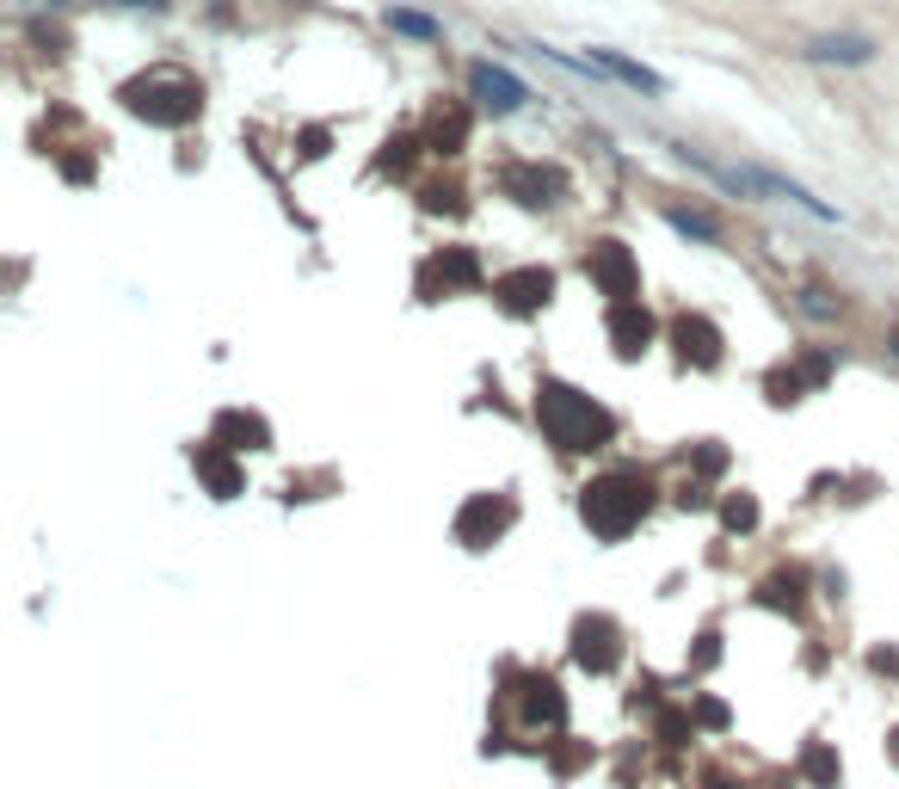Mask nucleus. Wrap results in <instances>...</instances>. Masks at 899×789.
<instances>
[{"mask_svg": "<svg viewBox=\"0 0 899 789\" xmlns=\"http://www.w3.org/2000/svg\"><path fill=\"white\" fill-rule=\"evenodd\" d=\"M512 519H517V506L505 494H475L463 512H456V543H463V549H487L493 536L512 531Z\"/></svg>", "mask_w": 899, "mask_h": 789, "instance_id": "nucleus-5", "label": "nucleus"}, {"mask_svg": "<svg viewBox=\"0 0 899 789\" xmlns=\"http://www.w3.org/2000/svg\"><path fill=\"white\" fill-rule=\"evenodd\" d=\"M665 223H672L678 235H690V241H702V247H714V241H721V228H714L702 210H665Z\"/></svg>", "mask_w": 899, "mask_h": 789, "instance_id": "nucleus-19", "label": "nucleus"}, {"mask_svg": "<svg viewBox=\"0 0 899 789\" xmlns=\"http://www.w3.org/2000/svg\"><path fill=\"white\" fill-rule=\"evenodd\" d=\"M721 524H728V531H752V524H758V500L752 494H733L728 506H721Z\"/></svg>", "mask_w": 899, "mask_h": 789, "instance_id": "nucleus-21", "label": "nucleus"}, {"mask_svg": "<svg viewBox=\"0 0 899 789\" xmlns=\"http://www.w3.org/2000/svg\"><path fill=\"white\" fill-rule=\"evenodd\" d=\"M524 716L530 722H549V728H561V716H567V697H561V684L555 679H530L524 684Z\"/></svg>", "mask_w": 899, "mask_h": 789, "instance_id": "nucleus-16", "label": "nucleus"}, {"mask_svg": "<svg viewBox=\"0 0 899 789\" xmlns=\"http://www.w3.org/2000/svg\"><path fill=\"white\" fill-rule=\"evenodd\" d=\"M223 438H240V451H265V444H271V426H265L259 414L228 407V414H216V444H223Z\"/></svg>", "mask_w": 899, "mask_h": 789, "instance_id": "nucleus-15", "label": "nucleus"}, {"mask_svg": "<svg viewBox=\"0 0 899 789\" xmlns=\"http://www.w3.org/2000/svg\"><path fill=\"white\" fill-rule=\"evenodd\" d=\"M388 26H395L401 38H419V43L444 38V26H437V19H425V13H413V7H388Z\"/></svg>", "mask_w": 899, "mask_h": 789, "instance_id": "nucleus-18", "label": "nucleus"}, {"mask_svg": "<svg viewBox=\"0 0 899 789\" xmlns=\"http://www.w3.org/2000/svg\"><path fill=\"white\" fill-rule=\"evenodd\" d=\"M893 358H899V334H893Z\"/></svg>", "mask_w": 899, "mask_h": 789, "instance_id": "nucleus-25", "label": "nucleus"}, {"mask_svg": "<svg viewBox=\"0 0 899 789\" xmlns=\"http://www.w3.org/2000/svg\"><path fill=\"white\" fill-rule=\"evenodd\" d=\"M481 284V266H475V254L468 247H444L437 259H425V272H419V290L425 296H437V290H475Z\"/></svg>", "mask_w": 899, "mask_h": 789, "instance_id": "nucleus-8", "label": "nucleus"}, {"mask_svg": "<svg viewBox=\"0 0 899 789\" xmlns=\"http://www.w3.org/2000/svg\"><path fill=\"white\" fill-rule=\"evenodd\" d=\"M585 62V75H610V81H622V87H635V93H648V99H665V75H653L648 62H629V56H616V50H592V56H580Z\"/></svg>", "mask_w": 899, "mask_h": 789, "instance_id": "nucleus-11", "label": "nucleus"}, {"mask_svg": "<svg viewBox=\"0 0 899 789\" xmlns=\"http://www.w3.org/2000/svg\"><path fill=\"white\" fill-rule=\"evenodd\" d=\"M191 463H198V475L210 482V494H216V500H235V494H240V469L228 463L223 451H216V438H210V444H198V451H191Z\"/></svg>", "mask_w": 899, "mask_h": 789, "instance_id": "nucleus-14", "label": "nucleus"}, {"mask_svg": "<svg viewBox=\"0 0 899 789\" xmlns=\"http://www.w3.org/2000/svg\"><path fill=\"white\" fill-rule=\"evenodd\" d=\"M536 420H543L549 444H561V451H604L616 438V414L597 407L592 395H580L573 383H555V376H543V388H536Z\"/></svg>", "mask_w": 899, "mask_h": 789, "instance_id": "nucleus-1", "label": "nucleus"}, {"mask_svg": "<svg viewBox=\"0 0 899 789\" xmlns=\"http://www.w3.org/2000/svg\"><path fill=\"white\" fill-rule=\"evenodd\" d=\"M463 136H468V118H450V124H437V155H456V148H463Z\"/></svg>", "mask_w": 899, "mask_h": 789, "instance_id": "nucleus-22", "label": "nucleus"}, {"mask_svg": "<svg viewBox=\"0 0 899 789\" xmlns=\"http://www.w3.org/2000/svg\"><path fill=\"white\" fill-rule=\"evenodd\" d=\"M801 771L813 777V783H820V789H838V759H832V747H826V740H813V747H807Z\"/></svg>", "mask_w": 899, "mask_h": 789, "instance_id": "nucleus-20", "label": "nucleus"}, {"mask_svg": "<svg viewBox=\"0 0 899 789\" xmlns=\"http://www.w3.org/2000/svg\"><path fill=\"white\" fill-rule=\"evenodd\" d=\"M585 272H592V284L610 296V303H635L641 266H635V254H629L622 241H592V254H585Z\"/></svg>", "mask_w": 899, "mask_h": 789, "instance_id": "nucleus-4", "label": "nucleus"}, {"mask_svg": "<svg viewBox=\"0 0 899 789\" xmlns=\"http://www.w3.org/2000/svg\"><path fill=\"white\" fill-rule=\"evenodd\" d=\"M610 346H616V358H641L653 346L648 303H610Z\"/></svg>", "mask_w": 899, "mask_h": 789, "instance_id": "nucleus-10", "label": "nucleus"}, {"mask_svg": "<svg viewBox=\"0 0 899 789\" xmlns=\"http://www.w3.org/2000/svg\"><path fill=\"white\" fill-rule=\"evenodd\" d=\"M573 660H580L585 672H610L622 660V635L610 617H580L573 623Z\"/></svg>", "mask_w": 899, "mask_h": 789, "instance_id": "nucleus-7", "label": "nucleus"}, {"mask_svg": "<svg viewBox=\"0 0 899 789\" xmlns=\"http://www.w3.org/2000/svg\"><path fill=\"white\" fill-rule=\"evenodd\" d=\"M648 506H653V482L641 469H610V475H597V482L580 487V519L592 524V536H604V543H622V536L648 519Z\"/></svg>", "mask_w": 899, "mask_h": 789, "instance_id": "nucleus-2", "label": "nucleus"}, {"mask_svg": "<svg viewBox=\"0 0 899 789\" xmlns=\"http://www.w3.org/2000/svg\"><path fill=\"white\" fill-rule=\"evenodd\" d=\"M672 339H678V358L697 364V371H714V364H721V327H714L709 315H684V322L672 327Z\"/></svg>", "mask_w": 899, "mask_h": 789, "instance_id": "nucleus-12", "label": "nucleus"}, {"mask_svg": "<svg viewBox=\"0 0 899 789\" xmlns=\"http://www.w3.org/2000/svg\"><path fill=\"white\" fill-rule=\"evenodd\" d=\"M493 290H500V303L512 308V315H536V308H543L549 296H555V272H543V266H517V272H505V278L493 284Z\"/></svg>", "mask_w": 899, "mask_h": 789, "instance_id": "nucleus-9", "label": "nucleus"}, {"mask_svg": "<svg viewBox=\"0 0 899 789\" xmlns=\"http://www.w3.org/2000/svg\"><path fill=\"white\" fill-rule=\"evenodd\" d=\"M801 56H807V62H844V68H857V62H869V56H875V43L869 38H813Z\"/></svg>", "mask_w": 899, "mask_h": 789, "instance_id": "nucleus-17", "label": "nucleus"}, {"mask_svg": "<svg viewBox=\"0 0 899 789\" xmlns=\"http://www.w3.org/2000/svg\"><path fill=\"white\" fill-rule=\"evenodd\" d=\"M697 722L702 728H728V709L714 703V697H697Z\"/></svg>", "mask_w": 899, "mask_h": 789, "instance_id": "nucleus-23", "label": "nucleus"}, {"mask_svg": "<svg viewBox=\"0 0 899 789\" xmlns=\"http://www.w3.org/2000/svg\"><path fill=\"white\" fill-rule=\"evenodd\" d=\"M887 759L899 765V728H893V734H887Z\"/></svg>", "mask_w": 899, "mask_h": 789, "instance_id": "nucleus-24", "label": "nucleus"}, {"mask_svg": "<svg viewBox=\"0 0 899 789\" xmlns=\"http://www.w3.org/2000/svg\"><path fill=\"white\" fill-rule=\"evenodd\" d=\"M500 186L512 191L517 204H530V210H536V204H555L561 191H567V179H561L555 167H505Z\"/></svg>", "mask_w": 899, "mask_h": 789, "instance_id": "nucleus-13", "label": "nucleus"}, {"mask_svg": "<svg viewBox=\"0 0 899 789\" xmlns=\"http://www.w3.org/2000/svg\"><path fill=\"white\" fill-rule=\"evenodd\" d=\"M124 106H130L136 118L160 124V130H186V124L204 111V93H198V81H186V75H148V81L124 87Z\"/></svg>", "mask_w": 899, "mask_h": 789, "instance_id": "nucleus-3", "label": "nucleus"}, {"mask_svg": "<svg viewBox=\"0 0 899 789\" xmlns=\"http://www.w3.org/2000/svg\"><path fill=\"white\" fill-rule=\"evenodd\" d=\"M468 93L481 99V111H493V118H512V111H524L530 87L517 81L512 68H500V62H475V68H468Z\"/></svg>", "mask_w": 899, "mask_h": 789, "instance_id": "nucleus-6", "label": "nucleus"}]
</instances>
